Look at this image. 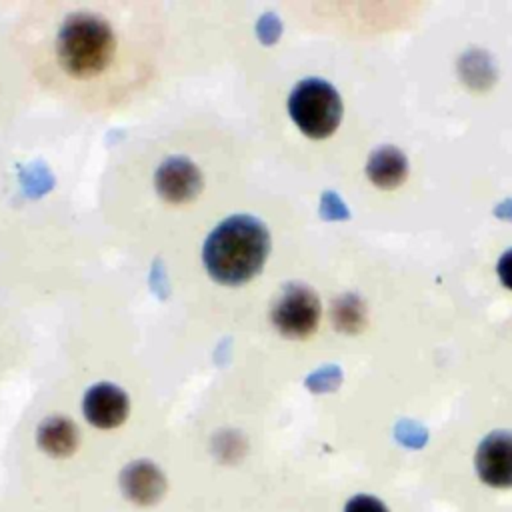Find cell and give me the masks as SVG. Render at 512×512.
Instances as JSON below:
<instances>
[{
	"mask_svg": "<svg viewBox=\"0 0 512 512\" xmlns=\"http://www.w3.org/2000/svg\"><path fill=\"white\" fill-rule=\"evenodd\" d=\"M270 236L254 216L238 214L220 222L204 242L202 258L222 284H242L256 276L266 262Z\"/></svg>",
	"mask_w": 512,
	"mask_h": 512,
	"instance_id": "1",
	"label": "cell"
},
{
	"mask_svg": "<svg viewBox=\"0 0 512 512\" xmlns=\"http://www.w3.org/2000/svg\"><path fill=\"white\" fill-rule=\"evenodd\" d=\"M112 24L88 10L68 14L56 28L54 56L60 70L74 80H92L104 74L116 56Z\"/></svg>",
	"mask_w": 512,
	"mask_h": 512,
	"instance_id": "2",
	"label": "cell"
},
{
	"mask_svg": "<svg viewBox=\"0 0 512 512\" xmlns=\"http://www.w3.org/2000/svg\"><path fill=\"white\" fill-rule=\"evenodd\" d=\"M288 112L310 138L330 136L342 118V102L334 86L320 78L298 82L288 98Z\"/></svg>",
	"mask_w": 512,
	"mask_h": 512,
	"instance_id": "3",
	"label": "cell"
},
{
	"mask_svg": "<svg viewBox=\"0 0 512 512\" xmlns=\"http://www.w3.org/2000/svg\"><path fill=\"white\" fill-rule=\"evenodd\" d=\"M270 316L280 334L306 338L316 330L320 320L318 296L304 284H288L276 296Z\"/></svg>",
	"mask_w": 512,
	"mask_h": 512,
	"instance_id": "4",
	"label": "cell"
},
{
	"mask_svg": "<svg viewBox=\"0 0 512 512\" xmlns=\"http://www.w3.org/2000/svg\"><path fill=\"white\" fill-rule=\"evenodd\" d=\"M476 472L494 488H512V432H490L476 450Z\"/></svg>",
	"mask_w": 512,
	"mask_h": 512,
	"instance_id": "5",
	"label": "cell"
},
{
	"mask_svg": "<svg viewBox=\"0 0 512 512\" xmlns=\"http://www.w3.org/2000/svg\"><path fill=\"white\" fill-rule=\"evenodd\" d=\"M164 472L150 460H134L120 472V490L128 502L140 508L154 506L166 494Z\"/></svg>",
	"mask_w": 512,
	"mask_h": 512,
	"instance_id": "6",
	"label": "cell"
},
{
	"mask_svg": "<svg viewBox=\"0 0 512 512\" xmlns=\"http://www.w3.org/2000/svg\"><path fill=\"white\" fill-rule=\"evenodd\" d=\"M82 410L86 420L102 430H112L124 424L130 412V400L126 392L110 382L94 384L82 402Z\"/></svg>",
	"mask_w": 512,
	"mask_h": 512,
	"instance_id": "7",
	"label": "cell"
},
{
	"mask_svg": "<svg viewBox=\"0 0 512 512\" xmlns=\"http://www.w3.org/2000/svg\"><path fill=\"white\" fill-rule=\"evenodd\" d=\"M156 190L168 202H188L202 188L200 170L186 158H168L164 160L154 176Z\"/></svg>",
	"mask_w": 512,
	"mask_h": 512,
	"instance_id": "8",
	"label": "cell"
},
{
	"mask_svg": "<svg viewBox=\"0 0 512 512\" xmlns=\"http://www.w3.org/2000/svg\"><path fill=\"white\" fill-rule=\"evenodd\" d=\"M36 442L52 458H68L76 452L80 434L66 416H48L36 428Z\"/></svg>",
	"mask_w": 512,
	"mask_h": 512,
	"instance_id": "9",
	"label": "cell"
},
{
	"mask_svg": "<svg viewBox=\"0 0 512 512\" xmlns=\"http://www.w3.org/2000/svg\"><path fill=\"white\" fill-rule=\"evenodd\" d=\"M366 174L378 188L392 190L406 180L408 160L398 148L382 146L370 154Z\"/></svg>",
	"mask_w": 512,
	"mask_h": 512,
	"instance_id": "10",
	"label": "cell"
},
{
	"mask_svg": "<svg viewBox=\"0 0 512 512\" xmlns=\"http://www.w3.org/2000/svg\"><path fill=\"white\" fill-rule=\"evenodd\" d=\"M332 318L340 330L354 332L364 322V308L354 296H344L338 302H334Z\"/></svg>",
	"mask_w": 512,
	"mask_h": 512,
	"instance_id": "11",
	"label": "cell"
},
{
	"mask_svg": "<svg viewBox=\"0 0 512 512\" xmlns=\"http://www.w3.org/2000/svg\"><path fill=\"white\" fill-rule=\"evenodd\" d=\"M22 184L26 186L28 194L40 196V194H44V192H48L52 188L54 180H52L50 172L42 164H32L22 174Z\"/></svg>",
	"mask_w": 512,
	"mask_h": 512,
	"instance_id": "12",
	"label": "cell"
},
{
	"mask_svg": "<svg viewBox=\"0 0 512 512\" xmlns=\"http://www.w3.org/2000/svg\"><path fill=\"white\" fill-rule=\"evenodd\" d=\"M344 512H388V508L370 494H358L346 502Z\"/></svg>",
	"mask_w": 512,
	"mask_h": 512,
	"instance_id": "13",
	"label": "cell"
},
{
	"mask_svg": "<svg viewBox=\"0 0 512 512\" xmlns=\"http://www.w3.org/2000/svg\"><path fill=\"white\" fill-rule=\"evenodd\" d=\"M256 32H258L262 42L272 44L280 36V22H278V18L274 14H262V18L258 20Z\"/></svg>",
	"mask_w": 512,
	"mask_h": 512,
	"instance_id": "14",
	"label": "cell"
},
{
	"mask_svg": "<svg viewBox=\"0 0 512 512\" xmlns=\"http://www.w3.org/2000/svg\"><path fill=\"white\" fill-rule=\"evenodd\" d=\"M498 276L506 288L512 290V250H506L498 260Z\"/></svg>",
	"mask_w": 512,
	"mask_h": 512,
	"instance_id": "15",
	"label": "cell"
}]
</instances>
